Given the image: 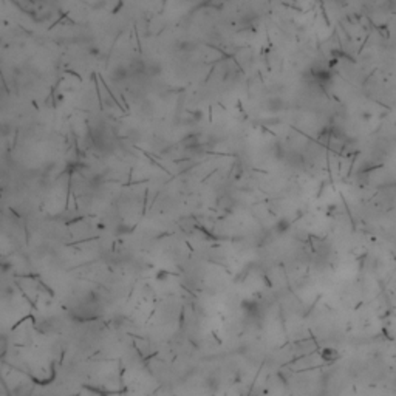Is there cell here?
Masks as SVG:
<instances>
[{
  "label": "cell",
  "mask_w": 396,
  "mask_h": 396,
  "mask_svg": "<svg viewBox=\"0 0 396 396\" xmlns=\"http://www.w3.org/2000/svg\"><path fill=\"white\" fill-rule=\"evenodd\" d=\"M130 68L129 65H122V64H118V65H115L113 70L110 71V78L115 84H119L122 82V80H125L129 76H130Z\"/></svg>",
  "instance_id": "obj_2"
},
{
  "label": "cell",
  "mask_w": 396,
  "mask_h": 396,
  "mask_svg": "<svg viewBox=\"0 0 396 396\" xmlns=\"http://www.w3.org/2000/svg\"><path fill=\"white\" fill-rule=\"evenodd\" d=\"M177 48H178V51L189 53V51H194L197 48V43L192 42V40H178L177 42Z\"/></svg>",
  "instance_id": "obj_4"
},
{
  "label": "cell",
  "mask_w": 396,
  "mask_h": 396,
  "mask_svg": "<svg viewBox=\"0 0 396 396\" xmlns=\"http://www.w3.org/2000/svg\"><path fill=\"white\" fill-rule=\"evenodd\" d=\"M291 226V223L288 218H280L276 224H274V231L276 234H278V236H283L285 232H288V229H290Z\"/></svg>",
  "instance_id": "obj_3"
},
{
  "label": "cell",
  "mask_w": 396,
  "mask_h": 396,
  "mask_svg": "<svg viewBox=\"0 0 396 396\" xmlns=\"http://www.w3.org/2000/svg\"><path fill=\"white\" fill-rule=\"evenodd\" d=\"M285 107V104H283V101L280 98H271L268 101V110L269 112H278V110H282Z\"/></svg>",
  "instance_id": "obj_5"
},
{
  "label": "cell",
  "mask_w": 396,
  "mask_h": 396,
  "mask_svg": "<svg viewBox=\"0 0 396 396\" xmlns=\"http://www.w3.org/2000/svg\"><path fill=\"white\" fill-rule=\"evenodd\" d=\"M241 310L249 320H258L262 317V305L257 300H245L241 303Z\"/></svg>",
  "instance_id": "obj_1"
}]
</instances>
